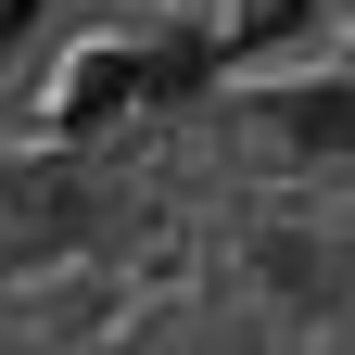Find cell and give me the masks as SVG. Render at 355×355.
I'll return each instance as SVG.
<instances>
[{"label":"cell","instance_id":"6da1fadb","mask_svg":"<svg viewBox=\"0 0 355 355\" xmlns=\"http://www.w3.org/2000/svg\"><path fill=\"white\" fill-rule=\"evenodd\" d=\"M266 127L304 165H355V76H279L266 89Z\"/></svg>","mask_w":355,"mask_h":355},{"label":"cell","instance_id":"7a4b0ae2","mask_svg":"<svg viewBox=\"0 0 355 355\" xmlns=\"http://www.w3.org/2000/svg\"><path fill=\"white\" fill-rule=\"evenodd\" d=\"M140 102V38H89V51L51 76V127H102Z\"/></svg>","mask_w":355,"mask_h":355},{"label":"cell","instance_id":"3957f363","mask_svg":"<svg viewBox=\"0 0 355 355\" xmlns=\"http://www.w3.org/2000/svg\"><path fill=\"white\" fill-rule=\"evenodd\" d=\"M203 76H216V38H203V26H165V38H140V102H191Z\"/></svg>","mask_w":355,"mask_h":355},{"label":"cell","instance_id":"277c9868","mask_svg":"<svg viewBox=\"0 0 355 355\" xmlns=\"http://www.w3.org/2000/svg\"><path fill=\"white\" fill-rule=\"evenodd\" d=\"M13 216H26V241H38V254H64V241H89V216H102V203H89V178H64V165H51Z\"/></svg>","mask_w":355,"mask_h":355},{"label":"cell","instance_id":"5b68a950","mask_svg":"<svg viewBox=\"0 0 355 355\" xmlns=\"http://www.w3.org/2000/svg\"><path fill=\"white\" fill-rule=\"evenodd\" d=\"M266 279H279L292 304H343V266L304 241V229H266Z\"/></svg>","mask_w":355,"mask_h":355},{"label":"cell","instance_id":"8992f818","mask_svg":"<svg viewBox=\"0 0 355 355\" xmlns=\"http://www.w3.org/2000/svg\"><path fill=\"white\" fill-rule=\"evenodd\" d=\"M89 355H140V343H89Z\"/></svg>","mask_w":355,"mask_h":355}]
</instances>
